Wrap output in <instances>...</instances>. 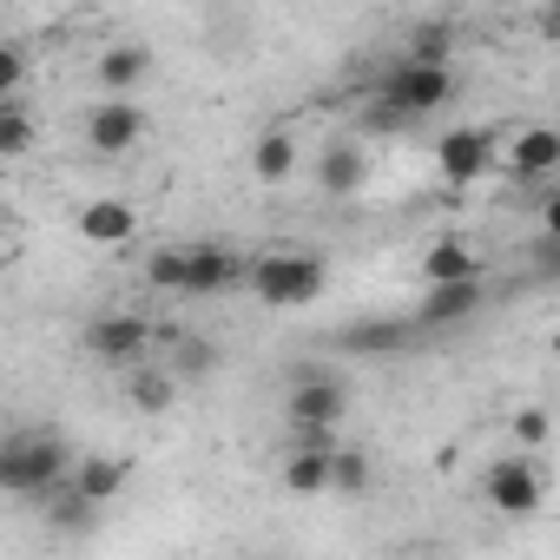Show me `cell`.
I'll return each instance as SVG.
<instances>
[{
	"instance_id": "1",
	"label": "cell",
	"mask_w": 560,
	"mask_h": 560,
	"mask_svg": "<svg viewBox=\"0 0 560 560\" xmlns=\"http://www.w3.org/2000/svg\"><path fill=\"white\" fill-rule=\"evenodd\" d=\"M73 468V448L54 429H8L0 435V494L8 501H47Z\"/></svg>"
},
{
	"instance_id": "2",
	"label": "cell",
	"mask_w": 560,
	"mask_h": 560,
	"mask_svg": "<svg viewBox=\"0 0 560 560\" xmlns=\"http://www.w3.org/2000/svg\"><path fill=\"white\" fill-rule=\"evenodd\" d=\"M330 284V264L317 250H257L244 257V291L264 304V311H304L317 304Z\"/></svg>"
},
{
	"instance_id": "3",
	"label": "cell",
	"mask_w": 560,
	"mask_h": 560,
	"mask_svg": "<svg viewBox=\"0 0 560 560\" xmlns=\"http://www.w3.org/2000/svg\"><path fill=\"white\" fill-rule=\"evenodd\" d=\"M284 416H291V435L298 442L330 448L337 429H343V416H350V389L330 370H298L291 376V396H284Z\"/></svg>"
},
{
	"instance_id": "4",
	"label": "cell",
	"mask_w": 560,
	"mask_h": 560,
	"mask_svg": "<svg viewBox=\"0 0 560 560\" xmlns=\"http://www.w3.org/2000/svg\"><path fill=\"white\" fill-rule=\"evenodd\" d=\"M370 93H383L396 113H409V119H429V113H442L448 100H455V67H442V60H396L389 73H376L370 80Z\"/></svg>"
},
{
	"instance_id": "5",
	"label": "cell",
	"mask_w": 560,
	"mask_h": 560,
	"mask_svg": "<svg viewBox=\"0 0 560 560\" xmlns=\"http://www.w3.org/2000/svg\"><path fill=\"white\" fill-rule=\"evenodd\" d=\"M86 152H100V159H126V152H139L145 139H152V119H145V106L132 100V93H106L93 113H86Z\"/></svg>"
},
{
	"instance_id": "6",
	"label": "cell",
	"mask_w": 560,
	"mask_h": 560,
	"mask_svg": "<svg viewBox=\"0 0 560 560\" xmlns=\"http://www.w3.org/2000/svg\"><path fill=\"white\" fill-rule=\"evenodd\" d=\"M481 501L494 514H508V521H534L540 501H547V481H540V468L527 455H494L488 475H481Z\"/></svg>"
},
{
	"instance_id": "7",
	"label": "cell",
	"mask_w": 560,
	"mask_h": 560,
	"mask_svg": "<svg viewBox=\"0 0 560 560\" xmlns=\"http://www.w3.org/2000/svg\"><path fill=\"white\" fill-rule=\"evenodd\" d=\"M501 165V132H488V126H448L442 139H435V172L462 191V185H481L488 172Z\"/></svg>"
},
{
	"instance_id": "8",
	"label": "cell",
	"mask_w": 560,
	"mask_h": 560,
	"mask_svg": "<svg viewBox=\"0 0 560 560\" xmlns=\"http://www.w3.org/2000/svg\"><path fill=\"white\" fill-rule=\"evenodd\" d=\"M152 337H159V330H152L145 317L119 311V317H93V324H86V337H80V350H86L93 363H106V370H132V363H145Z\"/></svg>"
},
{
	"instance_id": "9",
	"label": "cell",
	"mask_w": 560,
	"mask_h": 560,
	"mask_svg": "<svg viewBox=\"0 0 560 560\" xmlns=\"http://www.w3.org/2000/svg\"><path fill=\"white\" fill-rule=\"evenodd\" d=\"M488 304V284L481 277H455V284H422V304H416V330H455L468 317H481Z\"/></svg>"
},
{
	"instance_id": "10",
	"label": "cell",
	"mask_w": 560,
	"mask_h": 560,
	"mask_svg": "<svg viewBox=\"0 0 560 560\" xmlns=\"http://www.w3.org/2000/svg\"><path fill=\"white\" fill-rule=\"evenodd\" d=\"M244 284V250L231 244H185V291L178 298H224Z\"/></svg>"
},
{
	"instance_id": "11",
	"label": "cell",
	"mask_w": 560,
	"mask_h": 560,
	"mask_svg": "<svg viewBox=\"0 0 560 560\" xmlns=\"http://www.w3.org/2000/svg\"><path fill=\"white\" fill-rule=\"evenodd\" d=\"M560 172V132L553 126H527L508 139V178H521L527 191H540Z\"/></svg>"
},
{
	"instance_id": "12",
	"label": "cell",
	"mask_w": 560,
	"mask_h": 560,
	"mask_svg": "<svg viewBox=\"0 0 560 560\" xmlns=\"http://www.w3.org/2000/svg\"><path fill=\"white\" fill-rule=\"evenodd\" d=\"M73 224H80V237H86V244H106V250L139 237V211H132L126 198H86Z\"/></svg>"
},
{
	"instance_id": "13",
	"label": "cell",
	"mask_w": 560,
	"mask_h": 560,
	"mask_svg": "<svg viewBox=\"0 0 560 560\" xmlns=\"http://www.w3.org/2000/svg\"><path fill=\"white\" fill-rule=\"evenodd\" d=\"M363 178H370L363 145H357V139H330L324 159H317V191H324V198H350V191H363Z\"/></svg>"
},
{
	"instance_id": "14",
	"label": "cell",
	"mask_w": 560,
	"mask_h": 560,
	"mask_svg": "<svg viewBox=\"0 0 560 560\" xmlns=\"http://www.w3.org/2000/svg\"><path fill=\"white\" fill-rule=\"evenodd\" d=\"M250 178L257 185H291L298 178V132L291 126H264L250 145Z\"/></svg>"
},
{
	"instance_id": "15",
	"label": "cell",
	"mask_w": 560,
	"mask_h": 560,
	"mask_svg": "<svg viewBox=\"0 0 560 560\" xmlns=\"http://www.w3.org/2000/svg\"><path fill=\"white\" fill-rule=\"evenodd\" d=\"M145 73H152V47H139V40L106 47V54H100V67H93L100 93H139V86H145Z\"/></svg>"
},
{
	"instance_id": "16",
	"label": "cell",
	"mask_w": 560,
	"mask_h": 560,
	"mask_svg": "<svg viewBox=\"0 0 560 560\" xmlns=\"http://www.w3.org/2000/svg\"><path fill=\"white\" fill-rule=\"evenodd\" d=\"M409 337H416V324H409V317H370V324H350L337 343H343L350 357H402V350H409Z\"/></svg>"
},
{
	"instance_id": "17",
	"label": "cell",
	"mask_w": 560,
	"mask_h": 560,
	"mask_svg": "<svg viewBox=\"0 0 560 560\" xmlns=\"http://www.w3.org/2000/svg\"><path fill=\"white\" fill-rule=\"evenodd\" d=\"M67 481H73L86 501H100V508H106V501H119V494H126L132 462H119V455H86V462H73V468H67Z\"/></svg>"
},
{
	"instance_id": "18",
	"label": "cell",
	"mask_w": 560,
	"mask_h": 560,
	"mask_svg": "<svg viewBox=\"0 0 560 560\" xmlns=\"http://www.w3.org/2000/svg\"><path fill=\"white\" fill-rule=\"evenodd\" d=\"M455 277H481V250L468 237H435L422 250V284H455Z\"/></svg>"
},
{
	"instance_id": "19",
	"label": "cell",
	"mask_w": 560,
	"mask_h": 560,
	"mask_svg": "<svg viewBox=\"0 0 560 560\" xmlns=\"http://www.w3.org/2000/svg\"><path fill=\"white\" fill-rule=\"evenodd\" d=\"M284 488H291V494H330V448L298 442V448L284 455Z\"/></svg>"
},
{
	"instance_id": "20",
	"label": "cell",
	"mask_w": 560,
	"mask_h": 560,
	"mask_svg": "<svg viewBox=\"0 0 560 560\" xmlns=\"http://www.w3.org/2000/svg\"><path fill=\"white\" fill-rule=\"evenodd\" d=\"M40 145V119H34V106L14 93V100H0V159H27Z\"/></svg>"
},
{
	"instance_id": "21",
	"label": "cell",
	"mask_w": 560,
	"mask_h": 560,
	"mask_svg": "<svg viewBox=\"0 0 560 560\" xmlns=\"http://www.w3.org/2000/svg\"><path fill=\"white\" fill-rule=\"evenodd\" d=\"M370 481H376L370 448H357V442H330V488H337V494H370Z\"/></svg>"
},
{
	"instance_id": "22",
	"label": "cell",
	"mask_w": 560,
	"mask_h": 560,
	"mask_svg": "<svg viewBox=\"0 0 560 560\" xmlns=\"http://www.w3.org/2000/svg\"><path fill=\"white\" fill-rule=\"evenodd\" d=\"M47 501H54V508H47V521H54L60 534H86V527L100 521V501H86V494H80L73 481H60V488H54Z\"/></svg>"
},
{
	"instance_id": "23",
	"label": "cell",
	"mask_w": 560,
	"mask_h": 560,
	"mask_svg": "<svg viewBox=\"0 0 560 560\" xmlns=\"http://www.w3.org/2000/svg\"><path fill=\"white\" fill-rule=\"evenodd\" d=\"M172 370H152V363H132V409H145V416H165L172 409Z\"/></svg>"
},
{
	"instance_id": "24",
	"label": "cell",
	"mask_w": 560,
	"mask_h": 560,
	"mask_svg": "<svg viewBox=\"0 0 560 560\" xmlns=\"http://www.w3.org/2000/svg\"><path fill=\"white\" fill-rule=\"evenodd\" d=\"M409 60H442V67H455V21H422V27L409 34Z\"/></svg>"
},
{
	"instance_id": "25",
	"label": "cell",
	"mask_w": 560,
	"mask_h": 560,
	"mask_svg": "<svg viewBox=\"0 0 560 560\" xmlns=\"http://www.w3.org/2000/svg\"><path fill=\"white\" fill-rule=\"evenodd\" d=\"M145 284H152V291H172V298L185 291V244H159V250L145 257Z\"/></svg>"
},
{
	"instance_id": "26",
	"label": "cell",
	"mask_w": 560,
	"mask_h": 560,
	"mask_svg": "<svg viewBox=\"0 0 560 560\" xmlns=\"http://www.w3.org/2000/svg\"><path fill=\"white\" fill-rule=\"evenodd\" d=\"M21 86H27V47L0 40V100H14Z\"/></svg>"
},
{
	"instance_id": "27",
	"label": "cell",
	"mask_w": 560,
	"mask_h": 560,
	"mask_svg": "<svg viewBox=\"0 0 560 560\" xmlns=\"http://www.w3.org/2000/svg\"><path fill=\"white\" fill-rule=\"evenodd\" d=\"M211 363H218V357H211V343H205V337H185V343L172 350V376H205Z\"/></svg>"
},
{
	"instance_id": "28",
	"label": "cell",
	"mask_w": 560,
	"mask_h": 560,
	"mask_svg": "<svg viewBox=\"0 0 560 560\" xmlns=\"http://www.w3.org/2000/svg\"><path fill=\"white\" fill-rule=\"evenodd\" d=\"M527 257H534V277H547V284H553V277H560V231H540Z\"/></svg>"
},
{
	"instance_id": "29",
	"label": "cell",
	"mask_w": 560,
	"mask_h": 560,
	"mask_svg": "<svg viewBox=\"0 0 560 560\" xmlns=\"http://www.w3.org/2000/svg\"><path fill=\"white\" fill-rule=\"evenodd\" d=\"M514 435H521L527 448H547V409H521V416H514Z\"/></svg>"
},
{
	"instance_id": "30",
	"label": "cell",
	"mask_w": 560,
	"mask_h": 560,
	"mask_svg": "<svg viewBox=\"0 0 560 560\" xmlns=\"http://www.w3.org/2000/svg\"><path fill=\"white\" fill-rule=\"evenodd\" d=\"M0 237H8V218H0Z\"/></svg>"
}]
</instances>
